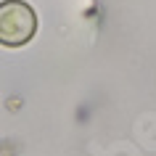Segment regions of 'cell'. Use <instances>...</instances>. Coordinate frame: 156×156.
<instances>
[{
  "mask_svg": "<svg viewBox=\"0 0 156 156\" xmlns=\"http://www.w3.org/2000/svg\"><path fill=\"white\" fill-rule=\"evenodd\" d=\"M37 32V16L24 0H3L0 3V45L21 48Z\"/></svg>",
  "mask_w": 156,
  "mask_h": 156,
  "instance_id": "6da1fadb",
  "label": "cell"
}]
</instances>
